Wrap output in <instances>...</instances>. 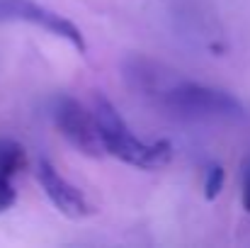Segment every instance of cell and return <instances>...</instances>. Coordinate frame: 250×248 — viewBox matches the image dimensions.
I'll return each instance as SVG.
<instances>
[{
  "label": "cell",
  "instance_id": "6da1fadb",
  "mask_svg": "<svg viewBox=\"0 0 250 248\" xmlns=\"http://www.w3.org/2000/svg\"><path fill=\"white\" fill-rule=\"evenodd\" d=\"M92 112L97 117L107 156L119 158L122 163L141 168V170H158V168L170 163L172 144L163 141V139L161 141H144V139H139L129 129L124 117L117 112V107L104 95L97 92L92 97Z\"/></svg>",
  "mask_w": 250,
  "mask_h": 248
},
{
  "label": "cell",
  "instance_id": "7a4b0ae2",
  "mask_svg": "<svg viewBox=\"0 0 250 248\" xmlns=\"http://www.w3.org/2000/svg\"><path fill=\"white\" fill-rule=\"evenodd\" d=\"M158 102L182 119H241L246 110L238 97L202 83L177 81L158 90Z\"/></svg>",
  "mask_w": 250,
  "mask_h": 248
},
{
  "label": "cell",
  "instance_id": "3957f363",
  "mask_svg": "<svg viewBox=\"0 0 250 248\" xmlns=\"http://www.w3.org/2000/svg\"><path fill=\"white\" fill-rule=\"evenodd\" d=\"M51 117L59 129V134L83 156L90 158H102L104 144L100 134V124L92 110L83 107L76 97L71 95H59L51 105Z\"/></svg>",
  "mask_w": 250,
  "mask_h": 248
},
{
  "label": "cell",
  "instance_id": "277c9868",
  "mask_svg": "<svg viewBox=\"0 0 250 248\" xmlns=\"http://www.w3.org/2000/svg\"><path fill=\"white\" fill-rule=\"evenodd\" d=\"M0 22L34 24V27L46 29L49 34L68 42L76 51H81V54L87 51V42H85L83 32L71 20H66L63 15L49 10L42 2H34V0H0Z\"/></svg>",
  "mask_w": 250,
  "mask_h": 248
},
{
  "label": "cell",
  "instance_id": "5b68a950",
  "mask_svg": "<svg viewBox=\"0 0 250 248\" xmlns=\"http://www.w3.org/2000/svg\"><path fill=\"white\" fill-rule=\"evenodd\" d=\"M37 180H39L44 195L49 197V202L63 217H68V219H83L87 214H92V207L85 200V195L73 182H68L49 158H39V163H37Z\"/></svg>",
  "mask_w": 250,
  "mask_h": 248
},
{
  "label": "cell",
  "instance_id": "8992f818",
  "mask_svg": "<svg viewBox=\"0 0 250 248\" xmlns=\"http://www.w3.org/2000/svg\"><path fill=\"white\" fill-rule=\"evenodd\" d=\"M224 182H226V170L221 165H209L207 168V175H204V197L207 200H216L224 190Z\"/></svg>",
  "mask_w": 250,
  "mask_h": 248
},
{
  "label": "cell",
  "instance_id": "52a82bcc",
  "mask_svg": "<svg viewBox=\"0 0 250 248\" xmlns=\"http://www.w3.org/2000/svg\"><path fill=\"white\" fill-rule=\"evenodd\" d=\"M17 200L15 185H12V175H7L5 170H0V212H7Z\"/></svg>",
  "mask_w": 250,
  "mask_h": 248
},
{
  "label": "cell",
  "instance_id": "ba28073f",
  "mask_svg": "<svg viewBox=\"0 0 250 248\" xmlns=\"http://www.w3.org/2000/svg\"><path fill=\"white\" fill-rule=\"evenodd\" d=\"M243 207L246 212H250V170L246 173V180H243Z\"/></svg>",
  "mask_w": 250,
  "mask_h": 248
}]
</instances>
